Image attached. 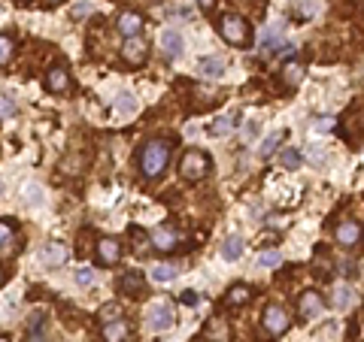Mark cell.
I'll return each mask as SVG.
<instances>
[{
  "label": "cell",
  "instance_id": "obj_30",
  "mask_svg": "<svg viewBox=\"0 0 364 342\" xmlns=\"http://www.w3.org/2000/svg\"><path fill=\"white\" fill-rule=\"evenodd\" d=\"M13 58V40L10 37H0V67Z\"/></svg>",
  "mask_w": 364,
  "mask_h": 342
},
{
  "label": "cell",
  "instance_id": "obj_33",
  "mask_svg": "<svg viewBox=\"0 0 364 342\" xmlns=\"http://www.w3.org/2000/svg\"><path fill=\"white\" fill-rule=\"evenodd\" d=\"M91 282H94V273H91L88 266H82V270H76V285L85 288V285H91Z\"/></svg>",
  "mask_w": 364,
  "mask_h": 342
},
{
  "label": "cell",
  "instance_id": "obj_14",
  "mask_svg": "<svg viewBox=\"0 0 364 342\" xmlns=\"http://www.w3.org/2000/svg\"><path fill=\"white\" fill-rule=\"evenodd\" d=\"M131 333H134L131 324L122 321V318L104 324V342H131Z\"/></svg>",
  "mask_w": 364,
  "mask_h": 342
},
{
  "label": "cell",
  "instance_id": "obj_15",
  "mask_svg": "<svg viewBox=\"0 0 364 342\" xmlns=\"http://www.w3.org/2000/svg\"><path fill=\"white\" fill-rule=\"evenodd\" d=\"M152 246L158 248V252H173L176 248V243H179V233L173 230V228H158V230H152Z\"/></svg>",
  "mask_w": 364,
  "mask_h": 342
},
{
  "label": "cell",
  "instance_id": "obj_2",
  "mask_svg": "<svg viewBox=\"0 0 364 342\" xmlns=\"http://www.w3.org/2000/svg\"><path fill=\"white\" fill-rule=\"evenodd\" d=\"M219 33H222V40H225L228 46H237V49H246L252 43V28H249V22L243 19V15H237V12H225L219 19Z\"/></svg>",
  "mask_w": 364,
  "mask_h": 342
},
{
  "label": "cell",
  "instance_id": "obj_32",
  "mask_svg": "<svg viewBox=\"0 0 364 342\" xmlns=\"http://www.w3.org/2000/svg\"><path fill=\"white\" fill-rule=\"evenodd\" d=\"M279 261H283V257H279V252H261V255H258V264H261V266H279Z\"/></svg>",
  "mask_w": 364,
  "mask_h": 342
},
{
  "label": "cell",
  "instance_id": "obj_29",
  "mask_svg": "<svg viewBox=\"0 0 364 342\" xmlns=\"http://www.w3.org/2000/svg\"><path fill=\"white\" fill-rule=\"evenodd\" d=\"M13 233H15V224H13L10 219L0 221V248H6V243L13 239Z\"/></svg>",
  "mask_w": 364,
  "mask_h": 342
},
{
  "label": "cell",
  "instance_id": "obj_21",
  "mask_svg": "<svg viewBox=\"0 0 364 342\" xmlns=\"http://www.w3.org/2000/svg\"><path fill=\"white\" fill-rule=\"evenodd\" d=\"M222 257H225L228 264H234V261H240L243 257V237H228L225 243H222Z\"/></svg>",
  "mask_w": 364,
  "mask_h": 342
},
{
  "label": "cell",
  "instance_id": "obj_1",
  "mask_svg": "<svg viewBox=\"0 0 364 342\" xmlns=\"http://www.w3.org/2000/svg\"><path fill=\"white\" fill-rule=\"evenodd\" d=\"M170 152H173L170 139H149V143H143V148H140V155H137L140 173H143L146 179H158L170 164Z\"/></svg>",
  "mask_w": 364,
  "mask_h": 342
},
{
  "label": "cell",
  "instance_id": "obj_24",
  "mask_svg": "<svg viewBox=\"0 0 364 342\" xmlns=\"http://www.w3.org/2000/svg\"><path fill=\"white\" fill-rule=\"evenodd\" d=\"M279 143H283V133H279V130H276V133H270V137L261 143L258 155H261V157H270V155H276V146H279Z\"/></svg>",
  "mask_w": 364,
  "mask_h": 342
},
{
  "label": "cell",
  "instance_id": "obj_19",
  "mask_svg": "<svg viewBox=\"0 0 364 342\" xmlns=\"http://www.w3.org/2000/svg\"><path fill=\"white\" fill-rule=\"evenodd\" d=\"M279 76H283V82H286L288 91L297 88V85H301V79H304V64L295 61V58H288V61L283 64V70H279Z\"/></svg>",
  "mask_w": 364,
  "mask_h": 342
},
{
  "label": "cell",
  "instance_id": "obj_10",
  "mask_svg": "<svg viewBox=\"0 0 364 342\" xmlns=\"http://www.w3.org/2000/svg\"><path fill=\"white\" fill-rule=\"evenodd\" d=\"M119 294L125 297H143L146 294V279L140 270H128L125 276L119 279Z\"/></svg>",
  "mask_w": 364,
  "mask_h": 342
},
{
  "label": "cell",
  "instance_id": "obj_36",
  "mask_svg": "<svg viewBox=\"0 0 364 342\" xmlns=\"http://www.w3.org/2000/svg\"><path fill=\"white\" fill-rule=\"evenodd\" d=\"M179 300H182L185 306H197V291H192V288H188V291H182Z\"/></svg>",
  "mask_w": 364,
  "mask_h": 342
},
{
  "label": "cell",
  "instance_id": "obj_18",
  "mask_svg": "<svg viewBox=\"0 0 364 342\" xmlns=\"http://www.w3.org/2000/svg\"><path fill=\"white\" fill-rule=\"evenodd\" d=\"M358 237H361L358 221H340V224H337V243H340L343 248L358 246Z\"/></svg>",
  "mask_w": 364,
  "mask_h": 342
},
{
  "label": "cell",
  "instance_id": "obj_26",
  "mask_svg": "<svg viewBox=\"0 0 364 342\" xmlns=\"http://www.w3.org/2000/svg\"><path fill=\"white\" fill-rule=\"evenodd\" d=\"M279 164L288 166V170H297V166H301V152H297V148H286V152L279 155Z\"/></svg>",
  "mask_w": 364,
  "mask_h": 342
},
{
  "label": "cell",
  "instance_id": "obj_34",
  "mask_svg": "<svg viewBox=\"0 0 364 342\" xmlns=\"http://www.w3.org/2000/svg\"><path fill=\"white\" fill-rule=\"evenodd\" d=\"M10 115H15V103L10 97H0V119H10Z\"/></svg>",
  "mask_w": 364,
  "mask_h": 342
},
{
  "label": "cell",
  "instance_id": "obj_17",
  "mask_svg": "<svg viewBox=\"0 0 364 342\" xmlns=\"http://www.w3.org/2000/svg\"><path fill=\"white\" fill-rule=\"evenodd\" d=\"M161 49L167 52V58H179L182 52H185V40H182V33H179V31L167 28V31L161 33Z\"/></svg>",
  "mask_w": 364,
  "mask_h": 342
},
{
  "label": "cell",
  "instance_id": "obj_31",
  "mask_svg": "<svg viewBox=\"0 0 364 342\" xmlns=\"http://www.w3.org/2000/svg\"><path fill=\"white\" fill-rule=\"evenodd\" d=\"M24 203L28 206H34V203H43V191L34 188V185H28L24 188Z\"/></svg>",
  "mask_w": 364,
  "mask_h": 342
},
{
  "label": "cell",
  "instance_id": "obj_16",
  "mask_svg": "<svg viewBox=\"0 0 364 342\" xmlns=\"http://www.w3.org/2000/svg\"><path fill=\"white\" fill-rule=\"evenodd\" d=\"M70 88V73L64 70V67H52V70L46 73V91H52V94H61V91Z\"/></svg>",
  "mask_w": 364,
  "mask_h": 342
},
{
  "label": "cell",
  "instance_id": "obj_6",
  "mask_svg": "<svg viewBox=\"0 0 364 342\" xmlns=\"http://www.w3.org/2000/svg\"><path fill=\"white\" fill-rule=\"evenodd\" d=\"M322 309H325V297L319 291H304L301 300H297V312H301L304 321H313L316 315H322Z\"/></svg>",
  "mask_w": 364,
  "mask_h": 342
},
{
  "label": "cell",
  "instance_id": "obj_3",
  "mask_svg": "<svg viewBox=\"0 0 364 342\" xmlns=\"http://www.w3.org/2000/svg\"><path fill=\"white\" fill-rule=\"evenodd\" d=\"M210 170H213V157L201 152V148H188V152L179 157V176L185 182H201Z\"/></svg>",
  "mask_w": 364,
  "mask_h": 342
},
{
  "label": "cell",
  "instance_id": "obj_12",
  "mask_svg": "<svg viewBox=\"0 0 364 342\" xmlns=\"http://www.w3.org/2000/svg\"><path fill=\"white\" fill-rule=\"evenodd\" d=\"M115 28H119V33H122L125 40H131V37H140V31H143V15L125 10V12L119 15V22H115Z\"/></svg>",
  "mask_w": 364,
  "mask_h": 342
},
{
  "label": "cell",
  "instance_id": "obj_38",
  "mask_svg": "<svg viewBox=\"0 0 364 342\" xmlns=\"http://www.w3.org/2000/svg\"><path fill=\"white\" fill-rule=\"evenodd\" d=\"M201 6H204V10H210V6H213V0H201Z\"/></svg>",
  "mask_w": 364,
  "mask_h": 342
},
{
  "label": "cell",
  "instance_id": "obj_22",
  "mask_svg": "<svg viewBox=\"0 0 364 342\" xmlns=\"http://www.w3.org/2000/svg\"><path fill=\"white\" fill-rule=\"evenodd\" d=\"M197 67H201V73H204V76H222V73H225V67H228V61H225V58H219V55H210V58H201V64H197Z\"/></svg>",
  "mask_w": 364,
  "mask_h": 342
},
{
  "label": "cell",
  "instance_id": "obj_25",
  "mask_svg": "<svg viewBox=\"0 0 364 342\" xmlns=\"http://www.w3.org/2000/svg\"><path fill=\"white\" fill-rule=\"evenodd\" d=\"M115 106H119V112H122V115L137 112V100H134V94H128V91H122V94L115 97Z\"/></svg>",
  "mask_w": 364,
  "mask_h": 342
},
{
  "label": "cell",
  "instance_id": "obj_5",
  "mask_svg": "<svg viewBox=\"0 0 364 342\" xmlns=\"http://www.w3.org/2000/svg\"><path fill=\"white\" fill-rule=\"evenodd\" d=\"M173 324H176V318H173V306L170 303H155L152 309H149V327H152L155 333H167Z\"/></svg>",
  "mask_w": 364,
  "mask_h": 342
},
{
  "label": "cell",
  "instance_id": "obj_35",
  "mask_svg": "<svg viewBox=\"0 0 364 342\" xmlns=\"http://www.w3.org/2000/svg\"><path fill=\"white\" fill-rule=\"evenodd\" d=\"M334 124H337V119H331V115H328V119H316V130L328 133V130H334Z\"/></svg>",
  "mask_w": 364,
  "mask_h": 342
},
{
  "label": "cell",
  "instance_id": "obj_39",
  "mask_svg": "<svg viewBox=\"0 0 364 342\" xmlns=\"http://www.w3.org/2000/svg\"><path fill=\"white\" fill-rule=\"evenodd\" d=\"M3 282H6V273H3V266H0V285H3Z\"/></svg>",
  "mask_w": 364,
  "mask_h": 342
},
{
  "label": "cell",
  "instance_id": "obj_40",
  "mask_svg": "<svg viewBox=\"0 0 364 342\" xmlns=\"http://www.w3.org/2000/svg\"><path fill=\"white\" fill-rule=\"evenodd\" d=\"M58 3H61V0H46V6H58Z\"/></svg>",
  "mask_w": 364,
  "mask_h": 342
},
{
  "label": "cell",
  "instance_id": "obj_41",
  "mask_svg": "<svg viewBox=\"0 0 364 342\" xmlns=\"http://www.w3.org/2000/svg\"><path fill=\"white\" fill-rule=\"evenodd\" d=\"M0 342H13V339L10 336H0Z\"/></svg>",
  "mask_w": 364,
  "mask_h": 342
},
{
  "label": "cell",
  "instance_id": "obj_8",
  "mask_svg": "<svg viewBox=\"0 0 364 342\" xmlns=\"http://www.w3.org/2000/svg\"><path fill=\"white\" fill-rule=\"evenodd\" d=\"M94 252H97V264H101V266H115L122 261V243H119V239H110V237L97 239Z\"/></svg>",
  "mask_w": 364,
  "mask_h": 342
},
{
  "label": "cell",
  "instance_id": "obj_7",
  "mask_svg": "<svg viewBox=\"0 0 364 342\" xmlns=\"http://www.w3.org/2000/svg\"><path fill=\"white\" fill-rule=\"evenodd\" d=\"M122 58H125L128 64H134V67H143L149 61V43L143 37L125 40V46H122Z\"/></svg>",
  "mask_w": 364,
  "mask_h": 342
},
{
  "label": "cell",
  "instance_id": "obj_11",
  "mask_svg": "<svg viewBox=\"0 0 364 342\" xmlns=\"http://www.w3.org/2000/svg\"><path fill=\"white\" fill-rule=\"evenodd\" d=\"M252 300V288L246 285V282H237V285L228 288V294L222 297V306L225 309H240V306H246Z\"/></svg>",
  "mask_w": 364,
  "mask_h": 342
},
{
  "label": "cell",
  "instance_id": "obj_28",
  "mask_svg": "<svg viewBox=\"0 0 364 342\" xmlns=\"http://www.w3.org/2000/svg\"><path fill=\"white\" fill-rule=\"evenodd\" d=\"M97 318H101L104 324H110V321H115V318H122V306H119V303H110V306H104V309L97 312Z\"/></svg>",
  "mask_w": 364,
  "mask_h": 342
},
{
  "label": "cell",
  "instance_id": "obj_9",
  "mask_svg": "<svg viewBox=\"0 0 364 342\" xmlns=\"http://www.w3.org/2000/svg\"><path fill=\"white\" fill-rule=\"evenodd\" d=\"M283 33H286V24L283 22H276V24H267L261 33V55H273V52H279V43H283Z\"/></svg>",
  "mask_w": 364,
  "mask_h": 342
},
{
  "label": "cell",
  "instance_id": "obj_4",
  "mask_svg": "<svg viewBox=\"0 0 364 342\" xmlns=\"http://www.w3.org/2000/svg\"><path fill=\"white\" fill-rule=\"evenodd\" d=\"M261 327L267 336H283V333H288V327H292V315H288L286 306L270 303L261 315Z\"/></svg>",
  "mask_w": 364,
  "mask_h": 342
},
{
  "label": "cell",
  "instance_id": "obj_13",
  "mask_svg": "<svg viewBox=\"0 0 364 342\" xmlns=\"http://www.w3.org/2000/svg\"><path fill=\"white\" fill-rule=\"evenodd\" d=\"M37 261L43 266H61L64 261H67V248H64L61 243H49L37 252Z\"/></svg>",
  "mask_w": 364,
  "mask_h": 342
},
{
  "label": "cell",
  "instance_id": "obj_27",
  "mask_svg": "<svg viewBox=\"0 0 364 342\" xmlns=\"http://www.w3.org/2000/svg\"><path fill=\"white\" fill-rule=\"evenodd\" d=\"M349 303H352V288L340 285V288L334 291V306H337V309H346Z\"/></svg>",
  "mask_w": 364,
  "mask_h": 342
},
{
  "label": "cell",
  "instance_id": "obj_20",
  "mask_svg": "<svg viewBox=\"0 0 364 342\" xmlns=\"http://www.w3.org/2000/svg\"><path fill=\"white\" fill-rule=\"evenodd\" d=\"M237 119H240L237 112L234 115H219L213 124H206V137H225V133H231L237 128Z\"/></svg>",
  "mask_w": 364,
  "mask_h": 342
},
{
  "label": "cell",
  "instance_id": "obj_23",
  "mask_svg": "<svg viewBox=\"0 0 364 342\" xmlns=\"http://www.w3.org/2000/svg\"><path fill=\"white\" fill-rule=\"evenodd\" d=\"M176 276H179V270L173 264H158L152 270V282H161V285H167V282H173Z\"/></svg>",
  "mask_w": 364,
  "mask_h": 342
},
{
  "label": "cell",
  "instance_id": "obj_37",
  "mask_svg": "<svg viewBox=\"0 0 364 342\" xmlns=\"http://www.w3.org/2000/svg\"><path fill=\"white\" fill-rule=\"evenodd\" d=\"M91 12V3H76L73 6V19H82V15Z\"/></svg>",
  "mask_w": 364,
  "mask_h": 342
}]
</instances>
